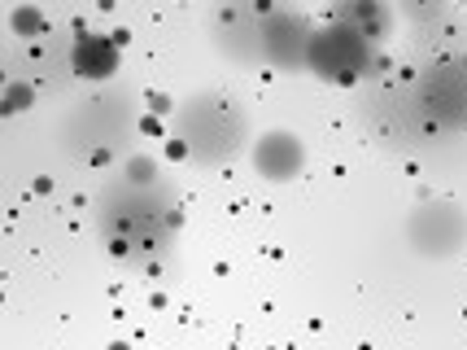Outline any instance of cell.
I'll return each instance as SVG.
<instances>
[{
	"mask_svg": "<svg viewBox=\"0 0 467 350\" xmlns=\"http://www.w3.org/2000/svg\"><path fill=\"white\" fill-rule=\"evenodd\" d=\"M92 219L101 232L105 249L127 263V268L140 271H158L175 254L183 228V202L180 188L171 180H127V175H109L97 188V202H92Z\"/></svg>",
	"mask_w": 467,
	"mask_h": 350,
	"instance_id": "obj_1",
	"label": "cell"
},
{
	"mask_svg": "<svg viewBox=\"0 0 467 350\" xmlns=\"http://www.w3.org/2000/svg\"><path fill=\"white\" fill-rule=\"evenodd\" d=\"M249 144H254V127H249V110L241 97H232L223 88H197L183 101H175L171 141H166L175 158L219 171Z\"/></svg>",
	"mask_w": 467,
	"mask_h": 350,
	"instance_id": "obj_2",
	"label": "cell"
},
{
	"mask_svg": "<svg viewBox=\"0 0 467 350\" xmlns=\"http://www.w3.org/2000/svg\"><path fill=\"white\" fill-rule=\"evenodd\" d=\"M131 136H136V97L122 88H97L57 119V141L66 158L92 171H105Z\"/></svg>",
	"mask_w": 467,
	"mask_h": 350,
	"instance_id": "obj_3",
	"label": "cell"
},
{
	"mask_svg": "<svg viewBox=\"0 0 467 350\" xmlns=\"http://www.w3.org/2000/svg\"><path fill=\"white\" fill-rule=\"evenodd\" d=\"M376 66V44L363 40L358 31H349L341 22L315 27V40L306 53V75H315L327 88H354L371 80Z\"/></svg>",
	"mask_w": 467,
	"mask_h": 350,
	"instance_id": "obj_4",
	"label": "cell"
},
{
	"mask_svg": "<svg viewBox=\"0 0 467 350\" xmlns=\"http://www.w3.org/2000/svg\"><path fill=\"white\" fill-rule=\"evenodd\" d=\"M415 105L428 132H467V58H437L420 80H410Z\"/></svg>",
	"mask_w": 467,
	"mask_h": 350,
	"instance_id": "obj_5",
	"label": "cell"
},
{
	"mask_svg": "<svg viewBox=\"0 0 467 350\" xmlns=\"http://www.w3.org/2000/svg\"><path fill=\"white\" fill-rule=\"evenodd\" d=\"M402 232L420 259L446 263L467 246V210L454 197H424L420 207H410Z\"/></svg>",
	"mask_w": 467,
	"mask_h": 350,
	"instance_id": "obj_6",
	"label": "cell"
},
{
	"mask_svg": "<svg viewBox=\"0 0 467 350\" xmlns=\"http://www.w3.org/2000/svg\"><path fill=\"white\" fill-rule=\"evenodd\" d=\"M263 9L258 0H214L210 9V44L219 48V58L241 70H254L263 62Z\"/></svg>",
	"mask_w": 467,
	"mask_h": 350,
	"instance_id": "obj_7",
	"label": "cell"
},
{
	"mask_svg": "<svg viewBox=\"0 0 467 350\" xmlns=\"http://www.w3.org/2000/svg\"><path fill=\"white\" fill-rule=\"evenodd\" d=\"M315 40V27L297 14V9H271L263 18V62L280 75H302L306 53Z\"/></svg>",
	"mask_w": 467,
	"mask_h": 350,
	"instance_id": "obj_8",
	"label": "cell"
},
{
	"mask_svg": "<svg viewBox=\"0 0 467 350\" xmlns=\"http://www.w3.org/2000/svg\"><path fill=\"white\" fill-rule=\"evenodd\" d=\"M249 163L263 175L266 185H293L306 171L310 154H306V141L288 127H266L263 136H254L249 144Z\"/></svg>",
	"mask_w": 467,
	"mask_h": 350,
	"instance_id": "obj_9",
	"label": "cell"
},
{
	"mask_svg": "<svg viewBox=\"0 0 467 350\" xmlns=\"http://www.w3.org/2000/svg\"><path fill=\"white\" fill-rule=\"evenodd\" d=\"M122 66V44L114 40V31H83L70 44V70L83 83H109Z\"/></svg>",
	"mask_w": 467,
	"mask_h": 350,
	"instance_id": "obj_10",
	"label": "cell"
},
{
	"mask_svg": "<svg viewBox=\"0 0 467 350\" xmlns=\"http://www.w3.org/2000/svg\"><path fill=\"white\" fill-rule=\"evenodd\" d=\"M393 0H332L327 22H341L349 31H358L363 40H371L376 48L393 36Z\"/></svg>",
	"mask_w": 467,
	"mask_h": 350,
	"instance_id": "obj_11",
	"label": "cell"
},
{
	"mask_svg": "<svg viewBox=\"0 0 467 350\" xmlns=\"http://www.w3.org/2000/svg\"><path fill=\"white\" fill-rule=\"evenodd\" d=\"M9 31H14L18 40L36 44V40H44V36H48V18H44L40 5H31V0H18V5L9 9Z\"/></svg>",
	"mask_w": 467,
	"mask_h": 350,
	"instance_id": "obj_12",
	"label": "cell"
},
{
	"mask_svg": "<svg viewBox=\"0 0 467 350\" xmlns=\"http://www.w3.org/2000/svg\"><path fill=\"white\" fill-rule=\"evenodd\" d=\"M393 9L407 22H415V27H432V22L446 18L450 0H393Z\"/></svg>",
	"mask_w": 467,
	"mask_h": 350,
	"instance_id": "obj_13",
	"label": "cell"
},
{
	"mask_svg": "<svg viewBox=\"0 0 467 350\" xmlns=\"http://www.w3.org/2000/svg\"><path fill=\"white\" fill-rule=\"evenodd\" d=\"M122 175H127V180H140V185H149V180H162V163H158L153 154H127Z\"/></svg>",
	"mask_w": 467,
	"mask_h": 350,
	"instance_id": "obj_14",
	"label": "cell"
},
{
	"mask_svg": "<svg viewBox=\"0 0 467 350\" xmlns=\"http://www.w3.org/2000/svg\"><path fill=\"white\" fill-rule=\"evenodd\" d=\"M31 105H36V83H26V80L5 83V114H9V119L22 114V110H31Z\"/></svg>",
	"mask_w": 467,
	"mask_h": 350,
	"instance_id": "obj_15",
	"label": "cell"
},
{
	"mask_svg": "<svg viewBox=\"0 0 467 350\" xmlns=\"http://www.w3.org/2000/svg\"><path fill=\"white\" fill-rule=\"evenodd\" d=\"M144 101H149L153 114H175V101H166V97H158V92H144Z\"/></svg>",
	"mask_w": 467,
	"mask_h": 350,
	"instance_id": "obj_16",
	"label": "cell"
},
{
	"mask_svg": "<svg viewBox=\"0 0 467 350\" xmlns=\"http://www.w3.org/2000/svg\"><path fill=\"white\" fill-rule=\"evenodd\" d=\"M109 350H127V346H122V342H114V346H109Z\"/></svg>",
	"mask_w": 467,
	"mask_h": 350,
	"instance_id": "obj_17",
	"label": "cell"
}]
</instances>
